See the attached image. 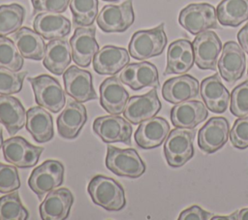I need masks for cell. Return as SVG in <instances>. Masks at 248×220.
I'll return each mask as SVG.
<instances>
[{
	"label": "cell",
	"mask_w": 248,
	"mask_h": 220,
	"mask_svg": "<svg viewBox=\"0 0 248 220\" xmlns=\"http://www.w3.org/2000/svg\"><path fill=\"white\" fill-rule=\"evenodd\" d=\"M64 166L57 160H46L35 168L28 179V186L42 199L45 194L59 187L64 180Z\"/></svg>",
	"instance_id": "obj_7"
},
{
	"label": "cell",
	"mask_w": 248,
	"mask_h": 220,
	"mask_svg": "<svg viewBox=\"0 0 248 220\" xmlns=\"http://www.w3.org/2000/svg\"><path fill=\"white\" fill-rule=\"evenodd\" d=\"M130 56L127 49L115 46H105L95 54L93 68L99 75L113 76L129 64Z\"/></svg>",
	"instance_id": "obj_26"
},
{
	"label": "cell",
	"mask_w": 248,
	"mask_h": 220,
	"mask_svg": "<svg viewBox=\"0 0 248 220\" xmlns=\"http://www.w3.org/2000/svg\"><path fill=\"white\" fill-rule=\"evenodd\" d=\"M165 24L135 32L129 43V54L137 60H145L160 55L167 45Z\"/></svg>",
	"instance_id": "obj_3"
},
{
	"label": "cell",
	"mask_w": 248,
	"mask_h": 220,
	"mask_svg": "<svg viewBox=\"0 0 248 220\" xmlns=\"http://www.w3.org/2000/svg\"><path fill=\"white\" fill-rule=\"evenodd\" d=\"M28 217L29 213L21 204L17 192L0 197V220H26Z\"/></svg>",
	"instance_id": "obj_34"
},
{
	"label": "cell",
	"mask_w": 248,
	"mask_h": 220,
	"mask_svg": "<svg viewBox=\"0 0 248 220\" xmlns=\"http://www.w3.org/2000/svg\"><path fill=\"white\" fill-rule=\"evenodd\" d=\"M33 28L46 40L62 39L70 34L71 21L60 14L41 13L35 16Z\"/></svg>",
	"instance_id": "obj_27"
},
{
	"label": "cell",
	"mask_w": 248,
	"mask_h": 220,
	"mask_svg": "<svg viewBox=\"0 0 248 220\" xmlns=\"http://www.w3.org/2000/svg\"><path fill=\"white\" fill-rule=\"evenodd\" d=\"M162 104L158 98L156 88L143 95L132 96L128 99L124 110V117L132 124H140L154 117L161 110Z\"/></svg>",
	"instance_id": "obj_15"
},
{
	"label": "cell",
	"mask_w": 248,
	"mask_h": 220,
	"mask_svg": "<svg viewBox=\"0 0 248 220\" xmlns=\"http://www.w3.org/2000/svg\"><path fill=\"white\" fill-rule=\"evenodd\" d=\"M230 110L237 117L248 115V80L239 83L232 91Z\"/></svg>",
	"instance_id": "obj_38"
},
{
	"label": "cell",
	"mask_w": 248,
	"mask_h": 220,
	"mask_svg": "<svg viewBox=\"0 0 248 220\" xmlns=\"http://www.w3.org/2000/svg\"><path fill=\"white\" fill-rule=\"evenodd\" d=\"M14 43L24 58L42 60L46 52V44L43 37L28 27H21L13 36Z\"/></svg>",
	"instance_id": "obj_31"
},
{
	"label": "cell",
	"mask_w": 248,
	"mask_h": 220,
	"mask_svg": "<svg viewBox=\"0 0 248 220\" xmlns=\"http://www.w3.org/2000/svg\"><path fill=\"white\" fill-rule=\"evenodd\" d=\"M3 135H2V128L0 127V148L2 147V145H3Z\"/></svg>",
	"instance_id": "obj_46"
},
{
	"label": "cell",
	"mask_w": 248,
	"mask_h": 220,
	"mask_svg": "<svg viewBox=\"0 0 248 220\" xmlns=\"http://www.w3.org/2000/svg\"><path fill=\"white\" fill-rule=\"evenodd\" d=\"M237 212L238 211H235L234 213L230 214L228 216H212L211 219L212 220H238Z\"/></svg>",
	"instance_id": "obj_44"
},
{
	"label": "cell",
	"mask_w": 248,
	"mask_h": 220,
	"mask_svg": "<svg viewBox=\"0 0 248 220\" xmlns=\"http://www.w3.org/2000/svg\"><path fill=\"white\" fill-rule=\"evenodd\" d=\"M129 99V93L119 78L110 77L100 85V104L110 114L119 115L123 112Z\"/></svg>",
	"instance_id": "obj_25"
},
{
	"label": "cell",
	"mask_w": 248,
	"mask_h": 220,
	"mask_svg": "<svg viewBox=\"0 0 248 220\" xmlns=\"http://www.w3.org/2000/svg\"><path fill=\"white\" fill-rule=\"evenodd\" d=\"M179 24L193 35L217 27L216 9L208 3H193L181 10Z\"/></svg>",
	"instance_id": "obj_6"
},
{
	"label": "cell",
	"mask_w": 248,
	"mask_h": 220,
	"mask_svg": "<svg viewBox=\"0 0 248 220\" xmlns=\"http://www.w3.org/2000/svg\"><path fill=\"white\" fill-rule=\"evenodd\" d=\"M199 80L191 75L183 74L166 80L162 87L163 98L170 104H178L199 95Z\"/></svg>",
	"instance_id": "obj_22"
},
{
	"label": "cell",
	"mask_w": 248,
	"mask_h": 220,
	"mask_svg": "<svg viewBox=\"0 0 248 220\" xmlns=\"http://www.w3.org/2000/svg\"><path fill=\"white\" fill-rule=\"evenodd\" d=\"M208 116L206 106L198 100H188L178 104L170 110V120L174 127L194 129Z\"/></svg>",
	"instance_id": "obj_18"
},
{
	"label": "cell",
	"mask_w": 248,
	"mask_h": 220,
	"mask_svg": "<svg viewBox=\"0 0 248 220\" xmlns=\"http://www.w3.org/2000/svg\"><path fill=\"white\" fill-rule=\"evenodd\" d=\"M25 126L37 142H46L53 138L52 116L41 106L32 107L27 110Z\"/></svg>",
	"instance_id": "obj_28"
},
{
	"label": "cell",
	"mask_w": 248,
	"mask_h": 220,
	"mask_svg": "<svg viewBox=\"0 0 248 220\" xmlns=\"http://www.w3.org/2000/svg\"><path fill=\"white\" fill-rule=\"evenodd\" d=\"M119 79L122 83L138 91L144 87H159V75L156 66L150 62L127 64L121 71Z\"/></svg>",
	"instance_id": "obj_17"
},
{
	"label": "cell",
	"mask_w": 248,
	"mask_h": 220,
	"mask_svg": "<svg viewBox=\"0 0 248 220\" xmlns=\"http://www.w3.org/2000/svg\"><path fill=\"white\" fill-rule=\"evenodd\" d=\"M135 20L132 0H126L120 5H106L97 16V24L107 33L124 32Z\"/></svg>",
	"instance_id": "obj_9"
},
{
	"label": "cell",
	"mask_w": 248,
	"mask_h": 220,
	"mask_svg": "<svg viewBox=\"0 0 248 220\" xmlns=\"http://www.w3.org/2000/svg\"><path fill=\"white\" fill-rule=\"evenodd\" d=\"M23 66V56L11 39L0 37V67L18 72Z\"/></svg>",
	"instance_id": "obj_36"
},
{
	"label": "cell",
	"mask_w": 248,
	"mask_h": 220,
	"mask_svg": "<svg viewBox=\"0 0 248 220\" xmlns=\"http://www.w3.org/2000/svg\"><path fill=\"white\" fill-rule=\"evenodd\" d=\"M71 47L64 39L50 40L46 45L43 60L45 68L50 73L60 76L71 63Z\"/></svg>",
	"instance_id": "obj_29"
},
{
	"label": "cell",
	"mask_w": 248,
	"mask_h": 220,
	"mask_svg": "<svg viewBox=\"0 0 248 220\" xmlns=\"http://www.w3.org/2000/svg\"><path fill=\"white\" fill-rule=\"evenodd\" d=\"M2 149L5 160L20 169L34 167L44 151V147L35 146L22 137H13L4 141Z\"/></svg>",
	"instance_id": "obj_8"
},
{
	"label": "cell",
	"mask_w": 248,
	"mask_h": 220,
	"mask_svg": "<svg viewBox=\"0 0 248 220\" xmlns=\"http://www.w3.org/2000/svg\"><path fill=\"white\" fill-rule=\"evenodd\" d=\"M28 81L31 83L38 106L53 113L60 111L65 107V91L56 79L43 74L34 78H28Z\"/></svg>",
	"instance_id": "obj_4"
},
{
	"label": "cell",
	"mask_w": 248,
	"mask_h": 220,
	"mask_svg": "<svg viewBox=\"0 0 248 220\" xmlns=\"http://www.w3.org/2000/svg\"><path fill=\"white\" fill-rule=\"evenodd\" d=\"M74 196L67 188H58L47 193L40 204L41 218L44 220H64L69 216Z\"/></svg>",
	"instance_id": "obj_21"
},
{
	"label": "cell",
	"mask_w": 248,
	"mask_h": 220,
	"mask_svg": "<svg viewBox=\"0 0 248 220\" xmlns=\"http://www.w3.org/2000/svg\"><path fill=\"white\" fill-rule=\"evenodd\" d=\"M94 26L78 27L70 39L71 53L74 62L82 68L90 65L95 54L99 50V45L95 38Z\"/></svg>",
	"instance_id": "obj_13"
},
{
	"label": "cell",
	"mask_w": 248,
	"mask_h": 220,
	"mask_svg": "<svg viewBox=\"0 0 248 220\" xmlns=\"http://www.w3.org/2000/svg\"><path fill=\"white\" fill-rule=\"evenodd\" d=\"M193 45L195 63L201 70H216L222 42L214 31L206 30L197 35Z\"/></svg>",
	"instance_id": "obj_10"
},
{
	"label": "cell",
	"mask_w": 248,
	"mask_h": 220,
	"mask_svg": "<svg viewBox=\"0 0 248 220\" xmlns=\"http://www.w3.org/2000/svg\"><path fill=\"white\" fill-rule=\"evenodd\" d=\"M106 167L119 176L137 178L145 172V164L134 148H118L108 145Z\"/></svg>",
	"instance_id": "obj_5"
},
{
	"label": "cell",
	"mask_w": 248,
	"mask_h": 220,
	"mask_svg": "<svg viewBox=\"0 0 248 220\" xmlns=\"http://www.w3.org/2000/svg\"><path fill=\"white\" fill-rule=\"evenodd\" d=\"M170 131V124L165 118L154 116L140 123L134 136L135 141L143 149L155 148L163 143Z\"/></svg>",
	"instance_id": "obj_23"
},
{
	"label": "cell",
	"mask_w": 248,
	"mask_h": 220,
	"mask_svg": "<svg viewBox=\"0 0 248 220\" xmlns=\"http://www.w3.org/2000/svg\"><path fill=\"white\" fill-rule=\"evenodd\" d=\"M237 40L244 50L248 54V23H246L237 33Z\"/></svg>",
	"instance_id": "obj_43"
},
{
	"label": "cell",
	"mask_w": 248,
	"mask_h": 220,
	"mask_svg": "<svg viewBox=\"0 0 248 220\" xmlns=\"http://www.w3.org/2000/svg\"><path fill=\"white\" fill-rule=\"evenodd\" d=\"M216 15L221 25L237 27L248 20V0H222Z\"/></svg>",
	"instance_id": "obj_32"
},
{
	"label": "cell",
	"mask_w": 248,
	"mask_h": 220,
	"mask_svg": "<svg viewBox=\"0 0 248 220\" xmlns=\"http://www.w3.org/2000/svg\"><path fill=\"white\" fill-rule=\"evenodd\" d=\"M20 179L16 166L0 163V193L7 194L20 187Z\"/></svg>",
	"instance_id": "obj_39"
},
{
	"label": "cell",
	"mask_w": 248,
	"mask_h": 220,
	"mask_svg": "<svg viewBox=\"0 0 248 220\" xmlns=\"http://www.w3.org/2000/svg\"><path fill=\"white\" fill-rule=\"evenodd\" d=\"M26 72H14L0 67V94L12 95L21 90Z\"/></svg>",
	"instance_id": "obj_37"
},
{
	"label": "cell",
	"mask_w": 248,
	"mask_h": 220,
	"mask_svg": "<svg viewBox=\"0 0 248 220\" xmlns=\"http://www.w3.org/2000/svg\"><path fill=\"white\" fill-rule=\"evenodd\" d=\"M195 136V128L188 129L175 127L170 131L164 144L165 157L170 167H182L194 156Z\"/></svg>",
	"instance_id": "obj_2"
},
{
	"label": "cell",
	"mask_w": 248,
	"mask_h": 220,
	"mask_svg": "<svg viewBox=\"0 0 248 220\" xmlns=\"http://www.w3.org/2000/svg\"><path fill=\"white\" fill-rule=\"evenodd\" d=\"M237 218L238 220H248V207L238 210Z\"/></svg>",
	"instance_id": "obj_45"
},
{
	"label": "cell",
	"mask_w": 248,
	"mask_h": 220,
	"mask_svg": "<svg viewBox=\"0 0 248 220\" xmlns=\"http://www.w3.org/2000/svg\"><path fill=\"white\" fill-rule=\"evenodd\" d=\"M87 120V112L82 103L70 101L57 117L58 134L67 140L78 136L81 128Z\"/></svg>",
	"instance_id": "obj_24"
},
{
	"label": "cell",
	"mask_w": 248,
	"mask_h": 220,
	"mask_svg": "<svg viewBox=\"0 0 248 220\" xmlns=\"http://www.w3.org/2000/svg\"><path fill=\"white\" fill-rule=\"evenodd\" d=\"M220 76L228 83H234L244 74L246 68V57L242 47L233 41L225 43L222 54L218 60Z\"/></svg>",
	"instance_id": "obj_14"
},
{
	"label": "cell",
	"mask_w": 248,
	"mask_h": 220,
	"mask_svg": "<svg viewBox=\"0 0 248 220\" xmlns=\"http://www.w3.org/2000/svg\"><path fill=\"white\" fill-rule=\"evenodd\" d=\"M104 1H108V2H114V1H117V0H104Z\"/></svg>",
	"instance_id": "obj_47"
},
{
	"label": "cell",
	"mask_w": 248,
	"mask_h": 220,
	"mask_svg": "<svg viewBox=\"0 0 248 220\" xmlns=\"http://www.w3.org/2000/svg\"><path fill=\"white\" fill-rule=\"evenodd\" d=\"M63 81L66 93L75 101L85 103L97 99L90 72L71 66L64 72Z\"/></svg>",
	"instance_id": "obj_16"
},
{
	"label": "cell",
	"mask_w": 248,
	"mask_h": 220,
	"mask_svg": "<svg viewBox=\"0 0 248 220\" xmlns=\"http://www.w3.org/2000/svg\"><path fill=\"white\" fill-rule=\"evenodd\" d=\"M71 0H31L34 13H64Z\"/></svg>",
	"instance_id": "obj_41"
},
{
	"label": "cell",
	"mask_w": 248,
	"mask_h": 220,
	"mask_svg": "<svg viewBox=\"0 0 248 220\" xmlns=\"http://www.w3.org/2000/svg\"><path fill=\"white\" fill-rule=\"evenodd\" d=\"M200 94L206 108L214 113H223L231 100L230 92L222 83L218 74L207 77L202 81Z\"/></svg>",
	"instance_id": "obj_20"
},
{
	"label": "cell",
	"mask_w": 248,
	"mask_h": 220,
	"mask_svg": "<svg viewBox=\"0 0 248 220\" xmlns=\"http://www.w3.org/2000/svg\"><path fill=\"white\" fill-rule=\"evenodd\" d=\"M195 63L193 45L188 39L172 42L167 51V67L165 75H183L191 70Z\"/></svg>",
	"instance_id": "obj_19"
},
{
	"label": "cell",
	"mask_w": 248,
	"mask_h": 220,
	"mask_svg": "<svg viewBox=\"0 0 248 220\" xmlns=\"http://www.w3.org/2000/svg\"><path fill=\"white\" fill-rule=\"evenodd\" d=\"M230 140L235 148L248 147V115L236 119L230 130Z\"/></svg>",
	"instance_id": "obj_40"
},
{
	"label": "cell",
	"mask_w": 248,
	"mask_h": 220,
	"mask_svg": "<svg viewBox=\"0 0 248 220\" xmlns=\"http://www.w3.org/2000/svg\"><path fill=\"white\" fill-rule=\"evenodd\" d=\"M230 136V123L223 116H214L199 130L198 145L206 154L220 149L228 141Z\"/></svg>",
	"instance_id": "obj_12"
},
{
	"label": "cell",
	"mask_w": 248,
	"mask_h": 220,
	"mask_svg": "<svg viewBox=\"0 0 248 220\" xmlns=\"http://www.w3.org/2000/svg\"><path fill=\"white\" fill-rule=\"evenodd\" d=\"M25 10L16 3L0 6V37L17 31L24 19Z\"/></svg>",
	"instance_id": "obj_33"
},
{
	"label": "cell",
	"mask_w": 248,
	"mask_h": 220,
	"mask_svg": "<svg viewBox=\"0 0 248 220\" xmlns=\"http://www.w3.org/2000/svg\"><path fill=\"white\" fill-rule=\"evenodd\" d=\"M87 192L95 204L107 210L118 211L126 204L123 187L116 180L102 174L92 177Z\"/></svg>",
	"instance_id": "obj_1"
},
{
	"label": "cell",
	"mask_w": 248,
	"mask_h": 220,
	"mask_svg": "<svg viewBox=\"0 0 248 220\" xmlns=\"http://www.w3.org/2000/svg\"><path fill=\"white\" fill-rule=\"evenodd\" d=\"M94 132L107 143L123 142L131 144L132 125L125 117L111 114L100 116L93 122Z\"/></svg>",
	"instance_id": "obj_11"
},
{
	"label": "cell",
	"mask_w": 248,
	"mask_h": 220,
	"mask_svg": "<svg viewBox=\"0 0 248 220\" xmlns=\"http://www.w3.org/2000/svg\"><path fill=\"white\" fill-rule=\"evenodd\" d=\"M212 213L203 210L199 205H192L183 210L178 216L179 220H208L211 219Z\"/></svg>",
	"instance_id": "obj_42"
},
{
	"label": "cell",
	"mask_w": 248,
	"mask_h": 220,
	"mask_svg": "<svg viewBox=\"0 0 248 220\" xmlns=\"http://www.w3.org/2000/svg\"><path fill=\"white\" fill-rule=\"evenodd\" d=\"M70 9L75 24L90 26L98 16V0H71Z\"/></svg>",
	"instance_id": "obj_35"
},
{
	"label": "cell",
	"mask_w": 248,
	"mask_h": 220,
	"mask_svg": "<svg viewBox=\"0 0 248 220\" xmlns=\"http://www.w3.org/2000/svg\"><path fill=\"white\" fill-rule=\"evenodd\" d=\"M0 123L15 135L26 123V111L20 101L11 95H0Z\"/></svg>",
	"instance_id": "obj_30"
}]
</instances>
